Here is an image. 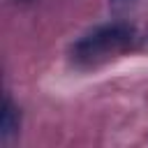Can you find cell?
I'll return each instance as SVG.
<instances>
[{"label":"cell","instance_id":"obj_2","mask_svg":"<svg viewBox=\"0 0 148 148\" xmlns=\"http://www.w3.org/2000/svg\"><path fill=\"white\" fill-rule=\"evenodd\" d=\"M21 127V111L18 106L14 104V99L9 95H5V102H2V123H0V136L2 141L7 143Z\"/></svg>","mask_w":148,"mask_h":148},{"label":"cell","instance_id":"obj_3","mask_svg":"<svg viewBox=\"0 0 148 148\" xmlns=\"http://www.w3.org/2000/svg\"><path fill=\"white\" fill-rule=\"evenodd\" d=\"M111 2H118L120 5V2H132V0H111Z\"/></svg>","mask_w":148,"mask_h":148},{"label":"cell","instance_id":"obj_1","mask_svg":"<svg viewBox=\"0 0 148 148\" xmlns=\"http://www.w3.org/2000/svg\"><path fill=\"white\" fill-rule=\"evenodd\" d=\"M136 42V30L130 23L113 21V23H102L92 30H88L83 37H79L72 49V62L79 67H95L102 65L116 56H123L125 51L132 49Z\"/></svg>","mask_w":148,"mask_h":148}]
</instances>
